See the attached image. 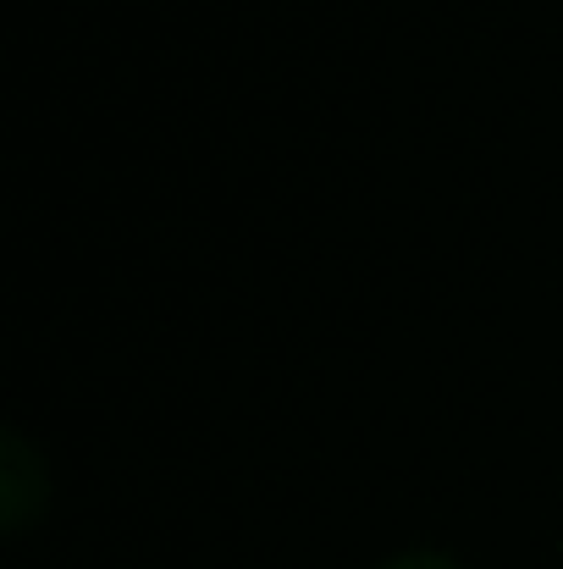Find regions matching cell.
Instances as JSON below:
<instances>
[{"mask_svg": "<svg viewBox=\"0 0 563 569\" xmlns=\"http://www.w3.org/2000/svg\"><path fill=\"white\" fill-rule=\"evenodd\" d=\"M50 509V465L39 442L17 426H0V531L22 537Z\"/></svg>", "mask_w": 563, "mask_h": 569, "instance_id": "cell-1", "label": "cell"}, {"mask_svg": "<svg viewBox=\"0 0 563 569\" xmlns=\"http://www.w3.org/2000/svg\"><path fill=\"white\" fill-rule=\"evenodd\" d=\"M375 569H470V565H459V559L442 553V548H403V553L381 559Z\"/></svg>", "mask_w": 563, "mask_h": 569, "instance_id": "cell-2", "label": "cell"}]
</instances>
